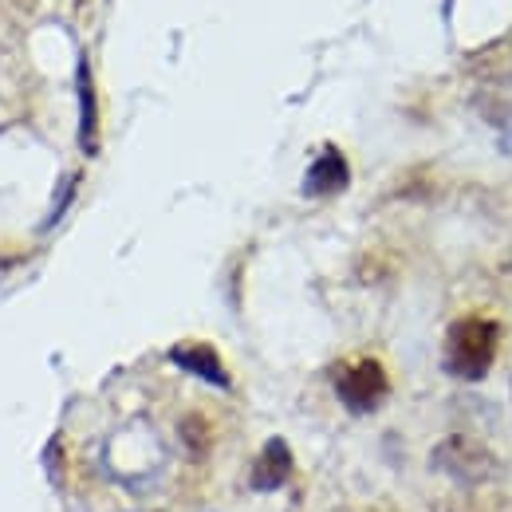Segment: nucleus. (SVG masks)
<instances>
[{
  "mask_svg": "<svg viewBox=\"0 0 512 512\" xmlns=\"http://www.w3.org/2000/svg\"><path fill=\"white\" fill-rule=\"evenodd\" d=\"M75 95H79V146H83V154H99V99H95L87 56H79Z\"/></svg>",
  "mask_w": 512,
  "mask_h": 512,
  "instance_id": "obj_7",
  "label": "nucleus"
},
{
  "mask_svg": "<svg viewBox=\"0 0 512 512\" xmlns=\"http://www.w3.org/2000/svg\"><path fill=\"white\" fill-rule=\"evenodd\" d=\"M347 182H351L347 158L339 154V146H327L320 158L312 162L308 178H304V193L308 197H335V193L347 190Z\"/></svg>",
  "mask_w": 512,
  "mask_h": 512,
  "instance_id": "obj_6",
  "label": "nucleus"
},
{
  "mask_svg": "<svg viewBox=\"0 0 512 512\" xmlns=\"http://www.w3.org/2000/svg\"><path fill=\"white\" fill-rule=\"evenodd\" d=\"M497 343H501V327L493 320H485V316L457 320L446 335V371L465 383L485 379L497 359Z\"/></svg>",
  "mask_w": 512,
  "mask_h": 512,
  "instance_id": "obj_1",
  "label": "nucleus"
},
{
  "mask_svg": "<svg viewBox=\"0 0 512 512\" xmlns=\"http://www.w3.org/2000/svg\"><path fill=\"white\" fill-rule=\"evenodd\" d=\"M434 469L453 477L457 485H485L493 477H501V457L489 446H481L469 434H453L442 446L434 449Z\"/></svg>",
  "mask_w": 512,
  "mask_h": 512,
  "instance_id": "obj_2",
  "label": "nucleus"
},
{
  "mask_svg": "<svg viewBox=\"0 0 512 512\" xmlns=\"http://www.w3.org/2000/svg\"><path fill=\"white\" fill-rule=\"evenodd\" d=\"M182 442L190 446L193 457H201V453L209 449V426H205V418H201V414L182 418Z\"/></svg>",
  "mask_w": 512,
  "mask_h": 512,
  "instance_id": "obj_8",
  "label": "nucleus"
},
{
  "mask_svg": "<svg viewBox=\"0 0 512 512\" xmlns=\"http://www.w3.org/2000/svg\"><path fill=\"white\" fill-rule=\"evenodd\" d=\"M335 394L339 402L351 410V414H371L379 410L390 394V379H386V367L379 359H351V363H339L335 375Z\"/></svg>",
  "mask_w": 512,
  "mask_h": 512,
  "instance_id": "obj_3",
  "label": "nucleus"
},
{
  "mask_svg": "<svg viewBox=\"0 0 512 512\" xmlns=\"http://www.w3.org/2000/svg\"><path fill=\"white\" fill-rule=\"evenodd\" d=\"M170 363L182 367V371H190V375H197V379H205V383L221 386V390L233 386L225 363H221V355H217L209 343H178V347H170Z\"/></svg>",
  "mask_w": 512,
  "mask_h": 512,
  "instance_id": "obj_4",
  "label": "nucleus"
},
{
  "mask_svg": "<svg viewBox=\"0 0 512 512\" xmlns=\"http://www.w3.org/2000/svg\"><path fill=\"white\" fill-rule=\"evenodd\" d=\"M505 150H509V154H512V119H509V123H505Z\"/></svg>",
  "mask_w": 512,
  "mask_h": 512,
  "instance_id": "obj_9",
  "label": "nucleus"
},
{
  "mask_svg": "<svg viewBox=\"0 0 512 512\" xmlns=\"http://www.w3.org/2000/svg\"><path fill=\"white\" fill-rule=\"evenodd\" d=\"M288 477H292V449H288V442L272 438L253 461L249 485H253L256 493H276L280 485H288Z\"/></svg>",
  "mask_w": 512,
  "mask_h": 512,
  "instance_id": "obj_5",
  "label": "nucleus"
}]
</instances>
